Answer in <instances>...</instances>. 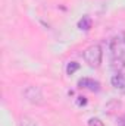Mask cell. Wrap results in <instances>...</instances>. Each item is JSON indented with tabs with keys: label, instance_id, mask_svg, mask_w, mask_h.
<instances>
[{
	"label": "cell",
	"instance_id": "cell-1",
	"mask_svg": "<svg viewBox=\"0 0 125 126\" xmlns=\"http://www.w3.org/2000/svg\"><path fill=\"white\" fill-rule=\"evenodd\" d=\"M83 57L90 67H99L102 63V57H103L102 47L99 44H93V46L87 47L83 53Z\"/></svg>",
	"mask_w": 125,
	"mask_h": 126
},
{
	"label": "cell",
	"instance_id": "cell-2",
	"mask_svg": "<svg viewBox=\"0 0 125 126\" xmlns=\"http://www.w3.org/2000/svg\"><path fill=\"white\" fill-rule=\"evenodd\" d=\"M24 97L28 103H31L34 106H41L44 103V95L38 87H27L24 90Z\"/></svg>",
	"mask_w": 125,
	"mask_h": 126
},
{
	"label": "cell",
	"instance_id": "cell-3",
	"mask_svg": "<svg viewBox=\"0 0 125 126\" xmlns=\"http://www.w3.org/2000/svg\"><path fill=\"white\" fill-rule=\"evenodd\" d=\"M110 51L113 59L122 60L125 57V37H115L110 41Z\"/></svg>",
	"mask_w": 125,
	"mask_h": 126
},
{
	"label": "cell",
	"instance_id": "cell-4",
	"mask_svg": "<svg viewBox=\"0 0 125 126\" xmlns=\"http://www.w3.org/2000/svg\"><path fill=\"white\" fill-rule=\"evenodd\" d=\"M78 85L81 88H85V90H90V91H99L100 90V84L94 79H90V78H83L78 81Z\"/></svg>",
	"mask_w": 125,
	"mask_h": 126
},
{
	"label": "cell",
	"instance_id": "cell-5",
	"mask_svg": "<svg viewBox=\"0 0 125 126\" xmlns=\"http://www.w3.org/2000/svg\"><path fill=\"white\" fill-rule=\"evenodd\" d=\"M110 82H112V87L113 88H116L121 93H125V75H122V73L113 75L112 79H110Z\"/></svg>",
	"mask_w": 125,
	"mask_h": 126
},
{
	"label": "cell",
	"instance_id": "cell-6",
	"mask_svg": "<svg viewBox=\"0 0 125 126\" xmlns=\"http://www.w3.org/2000/svg\"><path fill=\"white\" fill-rule=\"evenodd\" d=\"M78 27L81 30H84V31H88L91 28V19H90V16H83V19L78 22Z\"/></svg>",
	"mask_w": 125,
	"mask_h": 126
},
{
	"label": "cell",
	"instance_id": "cell-7",
	"mask_svg": "<svg viewBox=\"0 0 125 126\" xmlns=\"http://www.w3.org/2000/svg\"><path fill=\"white\" fill-rule=\"evenodd\" d=\"M78 69H80V64L77 62H69L68 66H66V73H68V75H72V73L77 72Z\"/></svg>",
	"mask_w": 125,
	"mask_h": 126
},
{
	"label": "cell",
	"instance_id": "cell-8",
	"mask_svg": "<svg viewBox=\"0 0 125 126\" xmlns=\"http://www.w3.org/2000/svg\"><path fill=\"white\" fill-rule=\"evenodd\" d=\"M19 126H37V125L32 122L30 117H22V119H21V123H19Z\"/></svg>",
	"mask_w": 125,
	"mask_h": 126
},
{
	"label": "cell",
	"instance_id": "cell-9",
	"mask_svg": "<svg viewBox=\"0 0 125 126\" xmlns=\"http://www.w3.org/2000/svg\"><path fill=\"white\" fill-rule=\"evenodd\" d=\"M88 126H104V123L100 119H97V117H91L88 120Z\"/></svg>",
	"mask_w": 125,
	"mask_h": 126
},
{
	"label": "cell",
	"instance_id": "cell-10",
	"mask_svg": "<svg viewBox=\"0 0 125 126\" xmlns=\"http://www.w3.org/2000/svg\"><path fill=\"white\" fill-rule=\"evenodd\" d=\"M78 98H80V100H78V104H80V106H81V104H85V103H87V100H85L84 97H78Z\"/></svg>",
	"mask_w": 125,
	"mask_h": 126
},
{
	"label": "cell",
	"instance_id": "cell-11",
	"mask_svg": "<svg viewBox=\"0 0 125 126\" xmlns=\"http://www.w3.org/2000/svg\"><path fill=\"white\" fill-rule=\"evenodd\" d=\"M121 63H122V64H124V69H122V70H121V73H122V72H125V57H124V59H122V60H121Z\"/></svg>",
	"mask_w": 125,
	"mask_h": 126
},
{
	"label": "cell",
	"instance_id": "cell-12",
	"mask_svg": "<svg viewBox=\"0 0 125 126\" xmlns=\"http://www.w3.org/2000/svg\"><path fill=\"white\" fill-rule=\"evenodd\" d=\"M122 75H125V72H122Z\"/></svg>",
	"mask_w": 125,
	"mask_h": 126
}]
</instances>
